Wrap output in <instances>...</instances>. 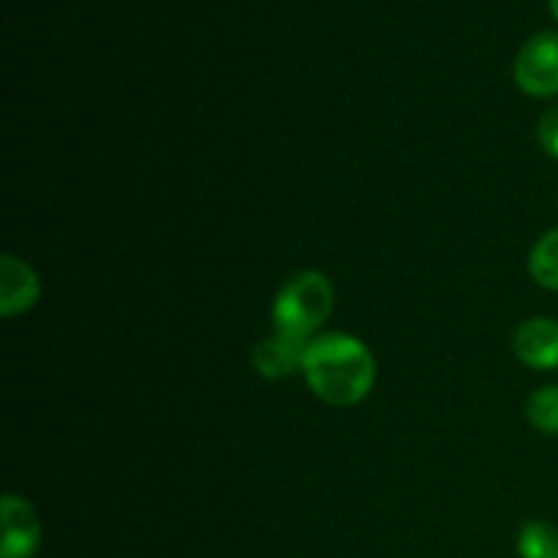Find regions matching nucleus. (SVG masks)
I'll return each mask as SVG.
<instances>
[{
	"mask_svg": "<svg viewBox=\"0 0 558 558\" xmlns=\"http://www.w3.org/2000/svg\"><path fill=\"white\" fill-rule=\"evenodd\" d=\"M303 376L314 396L330 407H354L376 381V360L360 338L327 332L308 341L303 354Z\"/></svg>",
	"mask_w": 558,
	"mask_h": 558,
	"instance_id": "f257e3e1",
	"label": "nucleus"
},
{
	"mask_svg": "<svg viewBox=\"0 0 558 558\" xmlns=\"http://www.w3.org/2000/svg\"><path fill=\"white\" fill-rule=\"evenodd\" d=\"M332 311V283L325 272L303 270L289 278L272 303V322L278 332L308 341Z\"/></svg>",
	"mask_w": 558,
	"mask_h": 558,
	"instance_id": "f03ea898",
	"label": "nucleus"
},
{
	"mask_svg": "<svg viewBox=\"0 0 558 558\" xmlns=\"http://www.w3.org/2000/svg\"><path fill=\"white\" fill-rule=\"evenodd\" d=\"M515 82L534 98L558 96V33H537L523 44L515 58Z\"/></svg>",
	"mask_w": 558,
	"mask_h": 558,
	"instance_id": "7ed1b4c3",
	"label": "nucleus"
},
{
	"mask_svg": "<svg viewBox=\"0 0 558 558\" xmlns=\"http://www.w3.org/2000/svg\"><path fill=\"white\" fill-rule=\"evenodd\" d=\"M0 526H3V543L0 558H33L41 543V521L25 496L5 494L0 505Z\"/></svg>",
	"mask_w": 558,
	"mask_h": 558,
	"instance_id": "20e7f679",
	"label": "nucleus"
},
{
	"mask_svg": "<svg viewBox=\"0 0 558 558\" xmlns=\"http://www.w3.org/2000/svg\"><path fill=\"white\" fill-rule=\"evenodd\" d=\"M515 357L534 371L558 368V319L534 316L515 330L512 338Z\"/></svg>",
	"mask_w": 558,
	"mask_h": 558,
	"instance_id": "39448f33",
	"label": "nucleus"
},
{
	"mask_svg": "<svg viewBox=\"0 0 558 558\" xmlns=\"http://www.w3.org/2000/svg\"><path fill=\"white\" fill-rule=\"evenodd\" d=\"M38 294H41V283H38L36 270L27 262L3 254L0 259V314H25L36 305Z\"/></svg>",
	"mask_w": 558,
	"mask_h": 558,
	"instance_id": "423d86ee",
	"label": "nucleus"
},
{
	"mask_svg": "<svg viewBox=\"0 0 558 558\" xmlns=\"http://www.w3.org/2000/svg\"><path fill=\"white\" fill-rule=\"evenodd\" d=\"M305 347H308V341H300V338L276 330L270 338L256 343L254 349L256 374L272 381L287 379V376H292L294 371L303 368Z\"/></svg>",
	"mask_w": 558,
	"mask_h": 558,
	"instance_id": "0eeeda50",
	"label": "nucleus"
},
{
	"mask_svg": "<svg viewBox=\"0 0 558 558\" xmlns=\"http://www.w3.org/2000/svg\"><path fill=\"white\" fill-rule=\"evenodd\" d=\"M529 272L543 289L558 292V227L545 232L529 254Z\"/></svg>",
	"mask_w": 558,
	"mask_h": 558,
	"instance_id": "6e6552de",
	"label": "nucleus"
},
{
	"mask_svg": "<svg viewBox=\"0 0 558 558\" xmlns=\"http://www.w3.org/2000/svg\"><path fill=\"white\" fill-rule=\"evenodd\" d=\"M521 558H558V529L548 521H529L518 534Z\"/></svg>",
	"mask_w": 558,
	"mask_h": 558,
	"instance_id": "1a4fd4ad",
	"label": "nucleus"
},
{
	"mask_svg": "<svg viewBox=\"0 0 558 558\" xmlns=\"http://www.w3.org/2000/svg\"><path fill=\"white\" fill-rule=\"evenodd\" d=\"M526 420L539 434L558 436V385H545L532 392L526 403Z\"/></svg>",
	"mask_w": 558,
	"mask_h": 558,
	"instance_id": "9d476101",
	"label": "nucleus"
},
{
	"mask_svg": "<svg viewBox=\"0 0 558 558\" xmlns=\"http://www.w3.org/2000/svg\"><path fill=\"white\" fill-rule=\"evenodd\" d=\"M537 140H539V145H543V150L548 153V156L558 158V107L548 109V112L539 118Z\"/></svg>",
	"mask_w": 558,
	"mask_h": 558,
	"instance_id": "9b49d317",
	"label": "nucleus"
},
{
	"mask_svg": "<svg viewBox=\"0 0 558 558\" xmlns=\"http://www.w3.org/2000/svg\"><path fill=\"white\" fill-rule=\"evenodd\" d=\"M548 5H550V11H554V16L558 20V0H548Z\"/></svg>",
	"mask_w": 558,
	"mask_h": 558,
	"instance_id": "f8f14e48",
	"label": "nucleus"
}]
</instances>
